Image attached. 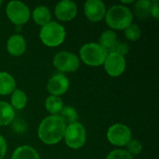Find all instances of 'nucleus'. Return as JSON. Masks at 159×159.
Listing matches in <instances>:
<instances>
[{
	"mask_svg": "<svg viewBox=\"0 0 159 159\" xmlns=\"http://www.w3.org/2000/svg\"><path fill=\"white\" fill-rule=\"evenodd\" d=\"M104 69L106 73L113 77L121 75L126 69L125 58L116 53H108L104 61Z\"/></svg>",
	"mask_w": 159,
	"mask_h": 159,
	"instance_id": "9",
	"label": "nucleus"
},
{
	"mask_svg": "<svg viewBox=\"0 0 159 159\" xmlns=\"http://www.w3.org/2000/svg\"><path fill=\"white\" fill-rule=\"evenodd\" d=\"M60 117L63 120V122L68 125L73 124L77 122V118H78V115L77 112L75 111V108L70 107V106H65L62 107V109L61 110V112L59 113Z\"/></svg>",
	"mask_w": 159,
	"mask_h": 159,
	"instance_id": "22",
	"label": "nucleus"
},
{
	"mask_svg": "<svg viewBox=\"0 0 159 159\" xmlns=\"http://www.w3.org/2000/svg\"><path fill=\"white\" fill-rule=\"evenodd\" d=\"M33 19L34 22L38 25H41L42 27L50 22L51 20V15L48 8L45 6H39L34 8L33 11Z\"/></svg>",
	"mask_w": 159,
	"mask_h": 159,
	"instance_id": "15",
	"label": "nucleus"
},
{
	"mask_svg": "<svg viewBox=\"0 0 159 159\" xmlns=\"http://www.w3.org/2000/svg\"><path fill=\"white\" fill-rule=\"evenodd\" d=\"M116 41H117L116 34L112 30L104 31L99 38V44L107 51H109L113 48V46L116 43Z\"/></svg>",
	"mask_w": 159,
	"mask_h": 159,
	"instance_id": "19",
	"label": "nucleus"
},
{
	"mask_svg": "<svg viewBox=\"0 0 159 159\" xmlns=\"http://www.w3.org/2000/svg\"><path fill=\"white\" fill-rule=\"evenodd\" d=\"M12 159H40L37 152L31 146L22 145L18 147L13 155Z\"/></svg>",
	"mask_w": 159,
	"mask_h": 159,
	"instance_id": "17",
	"label": "nucleus"
},
{
	"mask_svg": "<svg viewBox=\"0 0 159 159\" xmlns=\"http://www.w3.org/2000/svg\"><path fill=\"white\" fill-rule=\"evenodd\" d=\"M6 12L11 22L20 26L26 23L30 18V10L26 5L20 1H11L7 5Z\"/></svg>",
	"mask_w": 159,
	"mask_h": 159,
	"instance_id": "6",
	"label": "nucleus"
},
{
	"mask_svg": "<svg viewBox=\"0 0 159 159\" xmlns=\"http://www.w3.org/2000/svg\"><path fill=\"white\" fill-rule=\"evenodd\" d=\"M106 159H133L126 150H114L107 157Z\"/></svg>",
	"mask_w": 159,
	"mask_h": 159,
	"instance_id": "26",
	"label": "nucleus"
},
{
	"mask_svg": "<svg viewBox=\"0 0 159 159\" xmlns=\"http://www.w3.org/2000/svg\"><path fill=\"white\" fill-rule=\"evenodd\" d=\"M77 13V7L75 2L70 0H63L57 4L55 7L56 17L62 21L72 20Z\"/></svg>",
	"mask_w": 159,
	"mask_h": 159,
	"instance_id": "12",
	"label": "nucleus"
},
{
	"mask_svg": "<svg viewBox=\"0 0 159 159\" xmlns=\"http://www.w3.org/2000/svg\"><path fill=\"white\" fill-rule=\"evenodd\" d=\"M47 89H48V91L52 96L59 97L61 95H63L68 90L69 80L62 74L55 75L48 80Z\"/></svg>",
	"mask_w": 159,
	"mask_h": 159,
	"instance_id": "11",
	"label": "nucleus"
},
{
	"mask_svg": "<svg viewBox=\"0 0 159 159\" xmlns=\"http://www.w3.org/2000/svg\"><path fill=\"white\" fill-rule=\"evenodd\" d=\"M150 14L156 18L157 20L159 18V7H158V1L155 0L151 2V8H150Z\"/></svg>",
	"mask_w": 159,
	"mask_h": 159,
	"instance_id": "28",
	"label": "nucleus"
},
{
	"mask_svg": "<svg viewBox=\"0 0 159 159\" xmlns=\"http://www.w3.org/2000/svg\"><path fill=\"white\" fill-rule=\"evenodd\" d=\"M15 117V112L12 106L6 102L0 101V126L9 125Z\"/></svg>",
	"mask_w": 159,
	"mask_h": 159,
	"instance_id": "16",
	"label": "nucleus"
},
{
	"mask_svg": "<svg viewBox=\"0 0 159 159\" xmlns=\"http://www.w3.org/2000/svg\"><path fill=\"white\" fill-rule=\"evenodd\" d=\"M65 35L66 33L64 27L55 21H50L43 26L39 34L43 44L50 48L58 47L62 44L65 39Z\"/></svg>",
	"mask_w": 159,
	"mask_h": 159,
	"instance_id": "3",
	"label": "nucleus"
},
{
	"mask_svg": "<svg viewBox=\"0 0 159 159\" xmlns=\"http://www.w3.org/2000/svg\"><path fill=\"white\" fill-rule=\"evenodd\" d=\"M7 153V143L5 139L0 135V159L4 158Z\"/></svg>",
	"mask_w": 159,
	"mask_h": 159,
	"instance_id": "29",
	"label": "nucleus"
},
{
	"mask_svg": "<svg viewBox=\"0 0 159 159\" xmlns=\"http://www.w3.org/2000/svg\"><path fill=\"white\" fill-rule=\"evenodd\" d=\"M81 60L88 65L100 66L104 63L108 51L99 43L85 44L79 51Z\"/></svg>",
	"mask_w": 159,
	"mask_h": 159,
	"instance_id": "4",
	"label": "nucleus"
},
{
	"mask_svg": "<svg viewBox=\"0 0 159 159\" xmlns=\"http://www.w3.org/2000/svg\"><path fill=\"white\" fill-rule=\"evenodd\" d=\"M1 4H2V1L0 0V6H1Z\"/></svg>",
	"mask_w": 159,
	"mask_h": 159,
	"instance_id": "31",
	"label": "nucleus"
},
{
	"mask_svg": "<svg viewBox=\"0 0 159 159\" xmlns=\"http://www.w3.org/2000/svg\"><path fill=\"white\" fill-rule=\"evenodd\" d=\"M53 65L61 72H75L79 68V59L72 52L61 51L55 55Z\"/></svg>",
	"mask_w": 159,
	"mask_h": 159,
	"instance_id": "7",
	"label": "nucleus"
},
{
	"mask_svg": "<svg viewBox=\"0 0 159 159\" xmlns=\"http://www.w3.org/2000/svg\"><path fill=\"white\" fill-rule=\"evenodd\" d=\"M108 141L116 146H125L131 140V130L123 124H115L107 131Z\"/></svg>",
	"mask_w": 159,
	"mask_h": 159,
	"instance_id": "8",
	"label": "nucleus"
},
{
	"mask_svg": "<svg viewBox=\"0 0 159 159\" xmlns=\"http://www.w3.org/2000/svg\"><path fill=\"white\" fill-rule=\"evenodd\" d=\"M27 103V96L20 89H15L11 95V106L17 110H21Z\"/></svg>",
	"mask_w": 159,
	"mask_h": 159,
	"instance_id": "20",
	"label": "nucleus"
},
{
	"mask_svg": "<svg viewBox=\"0 0 159 159\" xmlns=\"http://www.w3.org/2000/svg\"><path fill=\"white\" fill-rule=\"evenodd\" d=\"M7 52L12 56H20L26 49L25 39L20 34L11 35L7 43Z\"/></svg>",
	"mask_w": 159,
	"mask_h": 159,
	"instance_id": "13",
	"label": "nucleus"
},
{
	"mask_svg": "<svg viewBox=\"0 0 159 159\" xmlns=\"http://www.w3.org/2000/svg\"><path fill=\"white\" fill-rule=\"evenodd\" d=\"M66 124L59 115H51L42 120L38 127V138L45 144L52 145L61 141L64 136Z\"/></svg>",
	"mask_w": 159,
	"mask_h": 159,
	"instance_id": "1",
	"label": "nucleus"
},
{
	"mask_svg": "<svg viewBox=\"0 0 159 159\" xmlns=\"http://www.w3.org/2000/svg\"><path fill=\"white\" fill-rule=\"evenodd\" d=\"M129 48L126 43L116 41V43L113 46V48L108 51V53H116L124 57L129 52Z\"/></svg>",
	"mask_w": 159,
	"mask_h": 159,
	"instance_id": "25",
	"label": "nucleus"
},
{
	"mask_svg": "<svg viewBox=\"0 0 159 159\" xmlns=\"http://www.w3.org/2000/svg\"><path fill=\"white\" fill-rule=\"evenodd\" d=\"M13 130L18 134H22L26 130V123L21 118H17L13 120L12 124Z\"/></svg>",
	"mask_w": 159,
	"mask_h": 159,
	"instance_id": "27",
	"label": "nucleus"
},
{
	"mask_svg": "<svg viewBox=\"0 0 159 159\" xmlns=\"http://www.w3.org/2000/svg\"><path fill=\"white\" fill-rule=\"evenodd\" d=\"M132 20L133 15L130 9L122 5L110 7L105 14L107 25L115 30H125L129 24H131Z\"/></svg>",
	"mask_w": 159,
	"mask_h": 159,
	"instance_id": "2",
	"label": "nucleus"
},
{
	"mask_svg": "<svg viewBox=\"0 0 159 159\" xmlns=\"http://www.w3.org/2000/svg\"><path fill=\"white\" fill-rule=\"evenodd\" d=\"M64 140L66 144L72 149H79L86 143V129L82 124L75 122L66 126L64 132Z\"/></svg>",
	"mask_w": 159,
	"mask_h": 159,
	"instance_id": "5",
	"label": "nucleus"
},
{
	"mask_svg": "<svg viewBox=\"0 0 159 159\" xmlns=\"http://www.w3.org/2000/svg\"><path fill=\"white\" fill-rule=\"evenodd\" d=\"M121 2L122 3H126V4H128V3H133V0H129V1H124V0H121Z\"/></svg>",
	"mask_w": 159,
	"mask_h": 159,
	"instance_id": "30",
	"label": "nucleus"
},
{
	"mask_svg": "<svg viewBox=\"0 0 159 159\" xmlns=\"http://www.w3.org/2000/svg\"><path fill=\"white\" fill-rule=\"evenodd\" d=\"M150 8H151V1L149 0H139L134 6V12L135 15L143 20L147 19L150 15Z\"/></svg>",
	"mask_w": 159,
	"mask_h": 159,
	"instance_id": "21",
	"label": "nucleus"
},
{
	"mask_svg": "<svg viewBox=\"0 0 159 159\" xmlns=\"http://www.w3.org/2000/svg\"><path fill=\"white\" fill-rule=\"evenodd\" d=\"M84 12L90 21L97 22L103 19L106 14V8L101 0H88L84 5Z\"/></svg>",
	"mask_w": 159,
	"mask_h": 159,
	"instance_id": "10",
	"label": "nucleus"
},
{
	"mask_svg": "<svg viewBox=\"0 0 159 159\" xmlns=\"http://www.w3.org/2000/svg\"><path fill=\"white\" fill-rule=\"evenodd\" d=\"M46 109L52 115H58L63 107V102L60 97L48 96L45 101Z\"/></svg>",
	"mask_w": 159,
	"mask_h": 159,
	"instance_id": "18",
	"label": "nucleus"
},
{
	"mask_svg": "<svg viewBox=\"0 0 159 159\" xmlns=\"http://www.w3.org/2000/svg\"><path fill=\"white\" fill-rule=\"evenodd\" d=\"M124 31H125L126 37L130 41H137L140 39L142 35L141 28L137 24H134V23L129 24Z\"/></svg>",
	"mask_w": 159,
	"mask_h": 159,
	"instance_id": "23",
	"label": "nucleus"
},
{
	"mask_svg": "<svg viewBox=\"0 0 159 159\" xmlns=\"http://www.w3.org/2000/svg\"><path fill=\"white\" fill-rule=\"evenodd\" d=\"M16 89V82L11 75L0 72V95H8Z\"/></svg>",
	"mask_w": 159,
	"mask_h": 159,
	"instance_id": "14",
	"label": "nucleus"
},
{
	"mask_svg": "<svg viewBox=\"0 0 159 159\" xmlns=\"http://www.w3.org/2000/svg\"><path fill=\"white\" fill-rule=\"evenodd\" d=\"M126 146H127V152L129 155H139L143 150L142 143L137 140H130Z\"/></svg>",
	"mask_w": 159,
	"mask_h": 159,
	"instance_id": "24",
	"label": "nucleus"
}]
</instances>
